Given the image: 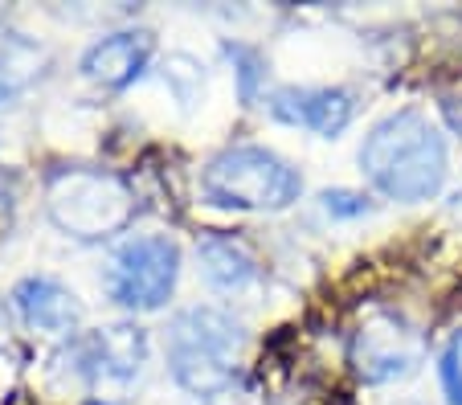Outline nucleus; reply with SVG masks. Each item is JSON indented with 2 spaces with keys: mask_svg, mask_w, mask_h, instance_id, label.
Instances as JSON below:
<instances>
[{
  "mask_svg": "<svg viewBox=\"0 0 462 405\" xmlns=\"http://www.w3.org/2000/svg\"><path fill=\"white\" fill-rule=\"evenodd\" d=\"M360 168L389 201H430L446 185V140L421 111L384 115L360 148Z\"/></svg>",
  "mask_w": 462,
  "mask_h": 405,
  "instance_id": "1",
  "label": "nucleus"
},
{
  "mask_svg": "<svg viewBox=\"0 0 462 405\" xmlns=\"http://www.w3.org/2000/svg\"><path fill=\"white\" fill-rule=\"evenodd\" d=\"M245 327L226 308H189L172 316L164 353L172 381L192 397H217L234 385Z\"/></svg>",
  "mask_w": 462,
  "mask_h": 405,
  "instance_id": "2",
  "label": "nucleus"
},
{
  "mask_svg": "<svg viewBox=\"0 0 462 405\" xmlns=\"http://www.w3.org/2000/svg\"><path fill=\"white\" fill-rule=\"evenodd\" d=\"M50 221L79 242L115 238L135 217V193L127 180L103 168H58L45 185Z\"/></svg>",
  "mask_w": 462,
  "mask_h": 405,
  "instance_id": "3",
  "label": "nucleus"
},
{
  "mask_svg": "<svg viewBox=\"0 0 462 405\" xmlns=\"http://www.w3.org/2000/svg\"><path fill=\"white\" fill-rule=\"evenodd\" d=\"M201 189L221 209L279 213L299 201L303 177L279 152L258 148V143H237V148H226L209 160Z\"/></svg>",
  "mask_w": 462,
  "mask_h": 405,
  "instance_id": "4",
  "label": "nucleus"
},
{
  "mask_svg": "<svg viewBox=\"0 0 462 405\" xmlns=\"http://www.w3.org/2000/svg\"><path fill=\"white\" fill-rule=\"evenodd\" d=\"M180 279V246L164 234L127 238L106 266V295L127 311H160Z\"/></svg>",
  "mask_w": 462,
  "mask_h": 405,
  "instance_id": "5",
  "label": "nucleus"
},
{
  "mask_svg": "<svg viewBox=\"0 0 462 405\" xmlns=\"http://www.w3.org/2000/svg\"><path fill=\"white\" fill-rule=\"evenodd\" d=\"M143 361H148V336L135 324H111V327H95V332H79L58 353V364L74 381H82L90 393H106V389L123 393L131 381H140Z\"/></svg>",
  "mask_w": 462,
  "mask_h": 405,
  "instance_id": "6",
  "label": "nucleus"
},
{
  "mask_svg": "<svg viewBox=\"0 0 462 405\" xmlns=\"http://www.w3.org/2000/svg\"><path fill=\"white\" fill-rule=\"evenodd\" d=\"M348 361L365 385H389V381H405L418 373L426 361V336L397 311H373L360 319L352 332Z\"/></svg>",
  "mask_w": 462,
  "mask_h": 405,
  "instance_id": "7",
  "label": "nucleus"
},
{
  "mask_svg": "<svg viewBox=\"0 0 462 405\" xmlns=\"http://www.w3.org/2000/svg\"><path fill=\"white\" fill-rule=\"evenodd\" d=\"M352 95L340 87H279L271 95V115L279 124L307 127V132L336 140L352 124Z\"/></svg>",
  "mask_w": 462,
  "mask_h": 405,
  "instance_id": "8",
  "label": "nucleus"
},
{
  "mask_svg": "<svg viewBox=\"0 0 462 405\" xmlns=\"http://www.w3.org/2000/svg\"><path fill=\"white\" fill-rule=\"evenodd\" d=\"M152 53H156V37L152 29H119L106 33L82 53V74L103 90H123L148 70Z\"/></svg>",
  "mask_w": 462,
  "mask_h": 405,
  "instance_id": "9",
  "label": "nucleus"
},
{
  "mask_svg": "<svg viewBox=\"0 0 462 405\" xmlns=\"http://www.w3.org/2000/svg\"><path fill=\"white\" fill-rule=\"evenodd\" d=\"M21 319L37 332H53V336H70L82 324V303L79 295L66 287V282L50 279V274H33V279H21L17 291H13Z\"/></svg>",
  "mask_w": 462,
  "mask_h": 405,
  "instance_id": "10",
  "label": "nucleus"
},
{
  "mask_svg": "<svg viewBox=\"0 0 462 405\" xmlns=\"http://www.w3.org/2000/svg\"><path fill=\"white\" fill-rule=\"evenodd\" d=\"M50 45H42L29 33H17V29H5L0 33V106H9L13 98L33 90L50 74Z\"/></svg>",
  "mask_w": 462,
  "mask_h": 405,
  "instance_id": "11",
  "label": "nucleus"
},
{
  "mask_svg": "<svg viewBox=\"0 0 462 405\" xmlns=\"http://www.w3.org/2000/svg\"><path fill=\"white\" fill-rule=\"evenodd\" d=\"M197 262H201V274L213 291H242L258 279L254 254L237 238H226V234H209L197 246Z\"/></svg>",
  "mask_w": 462,
  "mask_h": 405,
  "instance_id": "12",
  "label": "nucleus"
},
{
  "mask_svg": "<svg viewBox=\"0 0 462 405\" xmlns=\"http://www.w3.org/2000/svg\"><path fill=\"white\" fill-rule=\"evenodd\" d=\"M164 82L172 87V95L180 98L184 111H192V106H197V98L205 95V74H201V66L192 62V58H184V53H172V58L164 62Z\"/></svg>",
  "mask_w": 462,
  "mask_h": 405,
  "instance_id": "13",
  "label": "nucleus"
},
{
  "mask_svg": "<svg viewBox=\"0 0 462 405\" xmlns=\"http://www.w3.org/2000/svg\"><path fill=\"white\" fill-rule=\"evenodd\" d=\"M438 377H442V393L450 405H462V332L450 336L442 361H438Z\"/></svg>",
  "mask_w": 462,
  "mask_h": 405,
  "instance_id": "14",
  "label": "nucleus"
},
{
  "mask_svg": "<svg viewBox=\"0 0 462 405\" xmlns=\"http://www.w3.org/2000/svg\"><path fill=\"white\" fill-rule=\"evenodd\" d=\"M323 209L332 213V217H365L373 205H368L365 193H352V189H328V193L319 197Z\"/></svg>",
  "mask_w": 462,
  "mask_h": 405,
  "instance_id": "15",
  "label": "nucleus"
}]
</instances>
